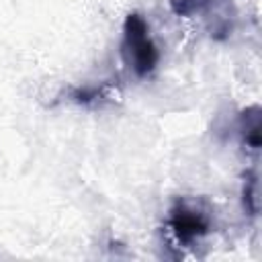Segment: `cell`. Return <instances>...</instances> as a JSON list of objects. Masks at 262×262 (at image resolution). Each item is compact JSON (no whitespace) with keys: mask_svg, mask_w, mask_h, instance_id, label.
<instances>
[{"mask_svg":"<svg viewBox=\"0 0 262 262\" xmlns=\"http://www.w3.org/2000/svg\"><path fill=\"white\" fill-rule=\"evenodd\" d=\"M123 55L127 63L139 74H147L154 70L158 61V49L147 37V27L139 14H129L125 23V41H123Z\"/></svg>","mask_w":262,"mask_h":262,"instance_id":"1","label":"cell"},{"mask_svg":"<svg viewBox=\"0 0 262 262\" xmlns=\"http://www.w3.org/2000/svg\"><path fill=\"white\" fill-rule=\"evenodd\" d=\"M172 225H174L176 233H178L182 239H190V237H194V235H199V233L205 231L203 219H201L199 215L190 213V211H180V213H176L174 219H172Z\"/></svg>","mask_w":262,"mask_h":262,"instance_id":"2","label":"cell"}]
</instances>
